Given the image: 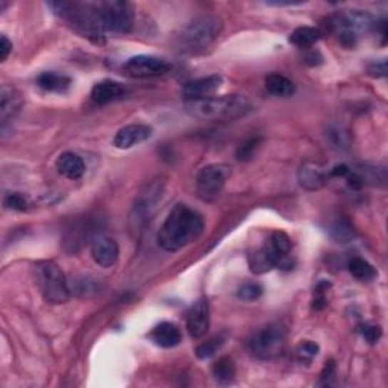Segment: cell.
Masks as SVG:
<instances>
[{
  "instance_id": "obj_2",
  "label": "cell",
  "mask_w": 388,
  "mask_h": 388,
  "mask_svg": "<svg viewBox=\"0 0 388 388\" xmlns=\"http://www.w3.org/2000/svg\"><path fill=\"white\" fill-rule=\"evenodd\" d=\"M187 111L206 121H228L246 117L252 111V103L242 94L211 96L200 101L187 102Z\"/></svg>"
},
{
  "instance_id": "obj_34",
  "label": "cell",
  "mask_w": 388,
  "mask_h": 388,
  "mask_svg": "<svg viewBox=\"0 0 388 388\" xmlns=\"http://www.w3.org/2000/svg\"><path fill=\"white\" fill-rule=\"evenodd\" d=\"M11 52H12V43L8 40L6 35H2L0 36V63H5Z\"/></svg>"
},
{
  "instance_id": "obj_11",
  "label": "cell",
  "mask_w": 388,
  "mask_h": 388,
  "mask_svg": "<svg viewBox=\"0 0 388 388\" xmlns=\"http://www.w3.org/2000/svg\"><path fill=\"white\" fill-rule=\"evenodd\" d=\"M121 70L132 78H155L167 73L170 70V64L163 58L138 55L129 58L123 67H121Z\"/></svg>"
},
{
  "instance_id": "obj_4",
  "label": "cell",
  "mask_w": 388,
  "mask_h": 388,
  "mask_svg": "<svg viewBox=\"0 0 388 388\" xmlns=\"http://www.w3.org/2000/svg\"><path fill=\"white\" fill-rule=\"evenodd\" d=\"M291 249H293L291 238L282 230H276L260 250L249 255L250 272L255 275H262L273 269L291 270L295 265Z\"/></svg>"
},
{
  "instance_id": "obj_15",
  "label": "cell",
  "mask_w": 388,
  "mask_h": 388,
  "mask_svg": "<svg viewBox=\"0 0 388 388\" xmlns=\"http://www.w3.org/2000/svg\"><path fill=\"white\" fill-rule=\"evenodd\" d=\"M222 83H223V78L218 75L194 79L184 85V88H182V96H184L188 102L206 99V97H211L218 88H220Z\"/></svg>"
},
{
  "instance_id": "obj_5",
  "label": "cell",
  "mask_w": 388,
  "mask_h": 388,
  "mask_svg": "<svg viewBox=\"0 0 388 388\" xmlns=\"http://www.w3.org/2000/svg\"><path fill=\"white\" fill-rule=\"evenodd\" d=\"M223 21L217 16L205 14L188 21L176 35V44L180 52L199 53L208 48L220 35Z\"/></svg>"
},
{
  "instance_id": "obj_29",
  "label": "cell",
  "mask_w": 388,
  "mask_h": 388,
  "mask_svg": "<svg viewBox=\"0 0 388 388\" xmlns=\"http://www.w3.org/2000/svg\"><path fill=\"white\" fill-rule=\"evenodd\" d=\"M319 344L314 342H302L297 347H296V357L299 359V362L302 364H310L315 357L319 355Z\"/></svg>"
},
{
  "instance_id": "obj_16",
  "label": "cell",
  "mask_w": 388,
  "mask_h": 388,
  "mask_svg": "<svg viewBox=\"0 0 388 388\" xmlns=\"http://www.w3.org/2000/svg\"><path fill=\"white\" fill-rule=\"evenodd\" d=\"M152 137V128L148 125H129L121 128L114 137L117 149H131Z\"/></svg>"
},
{
  "instance_id": "obj_32",
  "label": "cell",
  "mask_w": 388,
  "mask_h": 388,
  "mask_svg": "<svg viewBox=\"0 0 388 388\" xmlns=\"http://www.w3.org/2000/svg\"><path fill=\"white\" fill-rule=\"evenodd\" d=\"M262 287L257 282H247V284H242L238 291H237V296L238 299L241 300H246V302H252V300H257L262 296Z\"/></svg>"
},
{
  "instance_id": "obj_30",
  "label": "cell",
  "mask_w": 388,
  "mask_h": 388,
  "mask_svg": "<svg viewBox=\"0 0 388 388\" xmlns=\"http://www.w3.org/2000/svg\"><path fill=\"white\" fill-rule=\"evenodd\" d=\"M5 208L12 211H28L29 210V200L26 196H23L21 193H9L4 199Z\"/></svg>"
},
{
  "instance_id": "obj_1",
  "label": "cell",
  "mask_w": 388,
  "mask_h": 388,
  "mask_svg": "<svg viewBox=\"0 0 388 388\" xmlns=\"http://www.w3.org/2000/svg\"><path fill=\"white\" fill-rule=\"evenodd\" d=\"M205 228L203 217L184 203L170 211L158 233V242L167 252H178L198 240Z\"/></svg>"
},
{
  "instance_id": "obj_3",
  "label": "cell",
  "mask_w": 388,
  "mask_h": 388,
  "mask_svg": "<svg viewBox=\"0 0 388 388\" xmlns=\"http://www.w3.org/2000/svg\"><path fill=\"white\" fill-rule=\"evenodd\" d=\"M55 14L64 20L68 26L79 34L83 39L94 44L105 43V31L97 16L96 4H79V2H55L48 4Z\"/></svg>"
},
{
  "instance_id": "obj_23",
  "label": "cell",
  "mask_w": 388,
  "mask_h": 388,
  "mask_svg": "<svg viewBox=\"0 0 388 388\" xmlns=\"http://www.w3.org/2000/svg\"><path fill=\"white\" fill-rule=\"evenodd\" d=\"M323 32L319 28L302 26L295 29L290 35V43L299 48H311L315 43L320 41Z\"/></svg>"
},
{
  "instance_id": "obj_21",
  "label": "cell",
  "mask_w": 388,
  "mask_h": 388,
  "mask_svg": "<svg viewBox=\"0 0 388 388\" xmlns=\"http://www.w3.org/2000/svg\"><path fill=\"white\" fill-rule=\"evenodd\" d=\"M36 83H39V87L43 88L44 91L66 93L70 88L71 79L56 71H44L39 78H36Z\"/></svg>"
},
{
  "instance_id": "obj_28",
  "label": "cell",
  "mask_w": 388,
  "mask_h": 388,
  "mask_svg": "<svg viewBox=\"0 0 388 388\" xmlns=\"http://www.w3.org/2000/svg\"><path fill=\"white\" fill-rule=\"evenodd\" d=\"M357 331L358 334L366 340V342L369 344H376L381 340L382 337V330H381V326L379 325H374V323H359L357 326Z\"/></svg>"
},
{
  "instance_id": "obj_35",
  "label": "cell",
  "mask_w": 388,
  "mask_h": 388,
  "mask_svg": "<svg viewBox=\"0 0 388 388\" xmlns=\"http://www.w3.org/2000/svg\"><path fill=\"white\" fill-rule=\"evenodd\" d=\"M334 374H335V364L334 361H330V362H326V366L320 374V384H325V385H330L331 379L334 378Z\"/></svg>"
},
{
  "instance_id": "obj_10",
  "label": "cell",
  "mask_w": 388,
  "mask_h": 388,
  "mask_svg": "<svg viewBox=\"0 0 388 388\" xmlns=\"http://www.w3.org/2000/svg\"><path fill=\"white\" fill-rule=\"evenodd\" d=\"M229 173L230 170L225 164H210L200 168L196 176L198 196L205 202L214 200L222 193Z\"/></svg>"
},
{
  "instance_id": "obj_13",
  "label": "cell",
  "mask_w": 388,
  "mask_h": 388,
  "mask_svg": "<svg viewBox=\"0 0 388 388\" xmlns=\"http://www.w3.org/2000/svg\"><path fill=\"white\" fill-rule=\"evenodd\" d=\"M210 303L205 297L198 299L187 312V330L191 338H202L210 330Z\"/></svg>"
},
{
  "instance_id": "obj_20",
  "label": "cell",
  "mask_w": 388,
  "mask_h": 388,
  "mask_svg": "<svg viewBox=\"0 0 388 388\" xmlns=\"http://www.w3.org/2000/svg\"><path fill=\"white\" fill-rule=\"evenodd\" d=\"M23 105L21 96L19 91L8 85H4L2 91H0V120L2 123H8V120L16 117Z\"/></svg>"
},
{
  "instance_id": "obj_22",
  "label": "cell",
  "mask_w": 388,
  "mask_h": 388,
  "mask_svg": "<svg viewBox=\"0 0 388 388\" xmlns=\"http://www.w3.org/2000/svg\"><path fill=\"white\" fill-rule=\"evenodd\" d=\"M265 90L275 97H291L296 93V85L293 81L279 73H270L265 78Z\"/></svg>"
},
{
  "instance_id": "obj_6",
  "label": "cell",
  "mask_w": 388,
  "mask_h": 388,
  "mask_svg": "<svg viewBox=\"0 0 388 388\" xmlns=\"http://www.w3.org/2000/svg\"><path fill=\"white\" fill-rule=\"evenodd\" d=\"M376 21L364 11H340L327 20V28L344 47H355L359 36L373 31Z\"/></svg>"
},
{
  "instance_id": "obj_36",
  "label": "cell",
  "mask_w": 388,
  "mask_h": 388,
  "mask_svg": "<svg viewBox=\"0 0 388 388\" xmlns=\"http://www.w3.org/2000/svg\"><path fill=\"white\" fill-rule=\"evenodd\" d=\"M265 5H273V6H293V5H302V2H267Z\"/></svg>"
},
{
  "instance_id": "obj_18",
  "label": "cell",
  "mask_w": 388,
  "mask_h": 388,
  "mask_svg": "<svg viewBox=\"0 0 388 388\" xmlns=\"http://www.w3.org/2000/svg\"><path fill=\"white\" fill-rule=\"evenodd\" d=\"M125 96V87L116 81H102L91 90V101L97 105H106Z\"/></svg>"
},
{
  "instance_id": "obj_25",
  "label": "cell",
  "mask_w": 388,
  "mask_h": 388,
  "mask_svg": "<svg viewBox=\"0 0 388 388\" xmlns=\"http://www.w3.org/2000/svg\"><path fill=\"white\" fill-rule=\"evenodd\" d=\"M349 272L361 282H370L378 276V272L374 270V267L369 261L359 257H355L349 261Z\"/></svg>"
},
{
  "instance_id": "obj_26",
  "label": "cell",
  "mask_w": 388,
  "mask_h": 388,
  "mask_svg": "<svg viewBox=\"0 0 388 388\" xmlns=\"http://www.w3.org/2000/svg\"><path fill=\"white\" fill-rule=\"evenodd\" d=\"M330 234L338 242H349L350 240H354L355 235H357L354 226L350 225V222L347 220V218H340V220H337L331 226Z\"/></svg>"
},
{
  "instance_id": "obj_19",
  "label": "cell",
  "mask_w": 388,
  "mask_h": 388,
  "mask_svg": "<svg viewBox=\"0 0 388 388\" xmlns=\"http://www.w3.org/2000/svg\"><path fill=\"white\" fill-rule=\"evenodd\" d=\"M56 170L67 179L76 180L85 175V163L78 153L64 152L58 156Z\"/></svg>"
},
{
  "instance_id": "obj_12",
  "label": "cell",
  "mask_w": 388,
  "mask_h": 388,
  "mask_svg": "<svg viewBox=\"0 0 388 388\" xmlns=\"http://www.w3.org/2000/svg\"><path fill=\"white\" fill-rule=\"evenodd\" d=\"M330 178V170L317 161L302 163L297 172L299 185L308 191L322 190L327 184Z\"/></svg>"
},
{
  "instance_id": "obj_33",
  "label": "cell",
  "mask_w": 388,
  "mask_h": 388,
  "mask_svg": "<svg viewBox=\"0 0 388 388\" xmlns=\"http://www.w3.org/2000/svg\"><path fill=\"white\" fill-rule=\"evenodd\" d=\"M369 73L373 78H385L387 76V61H374L369 66Z\"/></svg>"
},
{
  "instance_id": "obj_14",
  "label": "cell",
  "mask_w": 388,
  "mask_h": 388,
  "mask_svg": "<svg viewBox=\"0 0 388 388\" xmlns=\"http://www.w3.org/2000/svg\"><path fill=\"white\" fill-rule=\"evenodd\" d=\"M117 241L108 235H97L91 242V257L97 265L109 269L118 260Z\"/></svg>"
},
{
  "instance_id": "obj_17",
  "label": "cell",
  "mask_w": 388,
  "mask_h": 388,
  "mask_svg": "<svg viewBox=\"0 0 388 388\" xmlns=\"http://www.w3.org/2000/svg\"><path fill=\"white\" fill-rule=\"evenodd\" d=\"M150 340L156 346L172 349L182 342V334L178 325L172 322H163L153 327L150 332Z\"/></svg>"
},
{
  "instance_id": "obj_27",
  "label": "cell",
  "mask_w": 388,
  "mask_h": 388,
  "mask_svg": "<svg viewBox=\"0 0 388 388\" xmlns=\"http://www.w3.org/2000/svg\"><path fill=\"white\" fill-rule=\"evenodd\" d=\"M223 343H225L223 337H214L211 340H206L205 343L198 346L196 357L199 359H210L211 357L215 355V352L222 347Z\"/></svg>"
},
{
  "instance_id": "obj_7",
  "label": "cell",
  "mask_w": 388,
  "mask_h": 388,
  "mask_svg": "<svg viewBox=\"0 0 388 388\" xmlns=\"http://www.w3.org/2000/svg\"><path fill=\"white\" fill-rule=\"evenodd\" d=\"M35 281L47 303L63 305L70 299V285L66 275L53 261H39L34 267Z\"/></svg>"
},
{
  "instance_id": "obj_9",
  "label": "cell",
  "mask_w": 388,
  "mask_h": 388,
  "mask_svg": "<svg viewBox=\"0 0 388 388\" xmlns=\"http://www.w3.org/2000/svg\"><path fill=\"white\" fill-rule=\"evenodd\" d=\"M287 344L285 327L279 323H273L262 327L261 331L250 340V349L255 357L260 359H275L281 357Z\"/></svg>"
},
{
  "instance_id": "obj_31",
  "label": "cell",
  "mask_w": 388,
  "mask_h": 388,
  "mask_svg": "<svg viewBox=\"0 0 388 388\" xmlns=\"http://www.w3.org/2000/svg\"><path fill=\"white\" fill-rule=\"evenodd\" d=\"M260 143H261V138L260 137H252L249 140H246L245 143H242L238 150H237V160L238 161H249L253 158L255 152H257V149L260 148Z\"/></svg>"
},
{
  "instance_id": "obj_8",
  "label": "cell",
  "mask_w": 388,
  "mask_h": 388,
  "mask_svg": "<svg viewBox=\"0 0 388 388\" xmlns=\"http://www.w3.org/2000/svg\"><path fill=\"white\" fill-rule=\"evenodd\" d=\"M97 16L105 32L128 34L136 23V8L123 0H108L96 4Z\"/></svg>"
},
{
  "instance_id": "obj_24",
  "label": "cell",
  "mask_w": 388,
  "mask_h": 388,
  "mask_svg": "<svg viewBox=\"0 0 388 388\" xmlns=\"http://www.w3.org/2000/svg\"><path fill=\"white\" fill-rule=\"evenodd\" d=\"M235 362L230 357H222L213 364V374L218 384L229 385L235 379Z\"/></svg>"
}]
</instances>
